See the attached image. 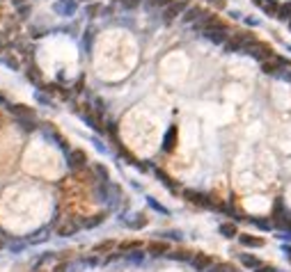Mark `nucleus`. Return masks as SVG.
I'll list each match as a JSON object with an SVG mask.
<instances>
[{
    "instance_id": "1",
    "label": "nucleus",
    "mask_w": 291,
    "mask_h": 272,
    "mask_svg": "<svg viewBox=\"0 0 291 272\" xmlns=\"http://www.w3.org/2000/svg\"><path fill=\"white\" fill-rule=\"evenodd\" d=\"M243 53H245V55H250L252 60H257V62H268V60H271V48L268 46H264V44H259V41H255V44H250V46L245 48V50H243Z\"/></svg>"
},
{
    "instance_id": "2",
    "label": "nucleus",
    "mask_w": 291,
    "mask_h": 272,
    "mask_svg": "<svg viewBox=\"0 0 291 272\" xmlns=\"http://www.w3.org/2000/svg\"><path fill=\"white\" fill-rule=\"evenodd\" d=\"M186 9H188V2H184V0H174L170 7L163 9V21H165V23H172V21H174L177 16L184 14Z\"/></svg>"
},
{
    "instance_id": "3",
    "label": "nucleus",
    "mask_w": 291,
    "mask_h": 272,
    "mask_svg": "<svg viewBox=\"0 0 291 272\" xmlns=\"http://www.w3.org/2000/svg\"><path fill=\"white\" fill-rule=\"evenodd\" d=\"M202 34L209 41H213V44H220V46H225L227 41H229V32H227L225 25H220V28H211V30L202 32Z\"/></svg>"
},
{
    "instance_id": "4",
    "label": "nucleus",
    "mask_w": 291,
    "mask_h": 272,
    "mask_svg": "<svg viewBox=\"0 0 291 272\" xmlns=\"http://www.w3.org/2000/svg\"><path fill=\"white\" fill-rule=\"evenodd\" d=\"M184 197H186L190 204H197V206L202 208H213V201L209 199V194H204V192H197V190H184Z\"/></svg>"
},
{
    "instance_id": "5",
    "label": "nucleus",
    "mask_w": 291,
    "mask_h": 272,
    "mask_svg": "<svg viewBox=\"0 0 291 272\" xmlns=\"http://www.w3.org/2000/svg\"><path fill=\"white\" fill-rule=\"evenodd\" d=\"M85 162H87V156H85V151H81V149H71V151L67 153V165H69V169H81V167H85Z\"/></svg>"
},
{
    "instance_id": "6",
    "label": "nucleus",
    "mask_w": 291,
    "mask_h": 272,
    "mask_svg": "<svg viewBox=\"0 0 291 272\" xmlns=\"http://www.w3.org/2000/svg\"><path fill=\"white\" fill-rule=\"evenodd\" d=\"M53 9H55V14H60V16H73L76 9H78V2H76V0H57L55 5H53Z\"/></svg>"
},
{
    "instance_id": "7",
    "label": "nucleus",
    "mask_w": 291,
    "mask_h": 272,
    "mask_svg": "<svg viewBox=\"0 0 291 272\" xmlns=\"http://www.w3.org/2000/svg\"><path fill=\"white\" fill-rule=\"evenodd\" d=\"M190 265H193L195 272H206L213 265V258H211L209 254H195L193 258H190Z\"/></svg>"
},
{
    "instance_id": "8",
    "label": "nucleus",
    "mask_w": 291,
    "mask_h": 272,
    "mask_svg": "<svg viewBox=\"0 0 291 272\" xmlns=\"http://www.w3.org/2000/svg\"><path fill=\"white\" fill-rule=\"evenodd\" d=\"M239 242H241L243 247H252V249L264 247V238H257V236H248V233H241V236H239Z\"/></svg>"
},
{
    "instance_id": "9",
    "label": "nucleus",
    "mask_w": 291,
    "mask_h": 272,
    "mask_svg": "<svg viewBox=\"0 0 291 272\" xmlns=\"http://www.w3.org/2000/svg\"><path fill=\"white\" fill-rule=\"evenodd\" d=\"M9 112H12V114H17L18 119H30V121H34V110L25 108V105H9Z\"/></svg>"
},
{
    "instance_id": "10",
    "label": "nucleus",
    "mask_w": 291,
    "mask_h": 272,
    "mask_svg": "<svg viewBox=\"0 0 291 272\" xmlns=\"http://www.w3.org/2000/svg\"><path fill=\"white\" fill-rule=\"evenodd\" d=\"M174 144H177V126H170L165 137H163V151H172Z\"/></svg>"
},
{
    "instance_id": "11",
    "label": "nucleus",
    "mask_w": 291,
    "mask_h": 272,
    "mask_svg": "<svg viewBox=\"0 0 291 272\" xmlns=\"http://www.w3.org/2000/svg\"><path fill=\"white\" fill-rule=\"evenodd\" d=\"M204 14H206V12H204L202 7H188L186 12H184V21H186V23H197Z\"/></svg>"
},
{
    "instance_id": "12",
    "label": "nucleus",
    "mask_w": 291,
    "mask_h": 272,
    "mask_svg": "<svg viewBox=\"0 0 291 272\" xmlns=\"http://www.w3.org/2000/svg\"><path fill=\"white\" fill-rule=\"evenodd\" d=\"M147 252H149L152 256H168V254H170L168 245H165V242H156V240L147 245Z\"/></svg>"
},
{
    "instance_id": "13",
    "label": "nucleus",
    "mask_w": 291,
    "mask_h": 272,
    "mask_svg": "<svg viewBox=\"0 0 291 272\" xmlns=\"http://www.w3.org/2000/svg\"><path fill=\"white\" fill-rule=\"evenodd\" d=\"M81 226H83V224H76V222H65V224H62V226H60V229H57V236H60V238H69V236H73V233L78 231Z\"/></svg>"
},
{
    "instance_id": "14",
    "label": "nucleus",
    "mask_w": 291,
    "mask_h": 272,
    "mask_svg": "<svg viewBox=\"0 0 291 272\" xmlns=\"http://www.w3.org/2000/svg\"><path fill=\"white\" fill-rule=\"evenodd\" d=\"M124 224H126V226H131V229H142V226L147 224V217L142 215V213H136V215L126 217V220H124Z\"/></svg>"
},
{
    "instance_id": "15",
    "label": "nucleus",
    "mask_w": 291,
    "mask_h": 272,
    "mask_svg": "<svg viewBox=\"0 0 291 272\" xmlns=\"http://www.w3.org/2000/svg\"><path fill=\"white\" fill-rule=\"evenodd\" d=\"M225 238H236L239 236V229H236V224L234 222H223L220 224V229H218Z\"/></svg>"
},
{
    "instance_id": "16",
    "label": "nucleus",
    "mask_w": 291,
    "mask_h": 272,
    "mask_svg": "<svg viewBox=\"0 0 291 272\" xmlns=\"http://www.w3.org/2000/svg\"><path fill=\"white\" fill-rule=\"evenodd\" d=\"M239 258H241V263L245 265V268H252V270H257L259 265H264V263H261V261L257 258V256H250V254H241Z\"/></svg>"
},
{
    "instance_id": "17",
    "label": "nucleus",
    "mask_w": 291,
    "mask_h": 272,
    "mask_svg": "<svg viewBox=\"0 0 291 272\" xmlns=\"http://www.w3.org/2000/svg\"><path fill=\"white\" fill-rule=\"evenodd\" d=\"M101 222H105V213H97V215H92L89 220L83 222V226H85V229H94V226H99Z\"/></svg>"
},
{
    "instance_id": "18",
    "label": "nucleus",
    "mask_w": 291,
    "mask_h": 272,
    "mask_svg": "<svg viewBox=\"0 0 291 272\" xmlns=\"http://www.w3.org/2000/svg\"><path fill=\"white\" fill-rule=\"evenodd\" d=\"M261 69H264V73H268V76H280V64L277 62H264L261 64Z\"/></svg>"
},
{
    "instance_id": "19",
    "label": "nucleus",
    "mask_w": 291,
    "mask_h": 272,
    "mask_svg": "<svg viewBox=\"0 0 291 272\" xmlns=\"http://www.w3.org/2000/svg\"><path fill=\"white\" fill-rule=\"evenodd\" d=\"M275 18H280V21H287V18H291V0L289 2H284V5H280V9H277V16Z\"/></svg>"
},
{
    "instance_id": "20",
    "label": "nucleus",
    "mask_w": 291,
    "mask_h": 272,
    "mask_svg": "<svg viewBox=\"0 0 291 272\" xmlns=\"http://www.w3.org/2000/svg\"><path fill=\"white\" fill-rule=\"evenodd\" d=\"M46 233H49V229H39V231L34 233V236H33L30 240H28V242H30V245H39V242H44V240L49 238Z\"/></svg>"
},
{
    "instance_id": "21",
    "label": "nucleus",
    "mask_w": 291,
    "mask_h": 272,
    "mask_svg": "<svg viewBox=\"0 0 291 272\" xmlns=\"http://www.w3.org/2000/svg\"><path fill=\"white\" fill-rule=\"evenodd\" d=\"M126 261H129V263H142V261H145V254H142L140 249H133L131 254H126Z\"/></svg>"
},
{
    "instance_id": "22",
    "label": "nucleus",
    "mask_w": 291,
    "mask_h": 272,
    "mask_svg": "<svg viewBox=\"0 0 291 272\" xmlns=\"http://www.w3.org/2000/svg\"><path fill=\"white\" fill-rule=\"evenodd\" d=\"M168 258H172V261H190L193 256H190V252H170Z\"/></svg>"
},
{
    "instance_id": "23",
    "label": "nucleus",
    "mask_w": 291,
    "mask_h": 272,
    "mask_svg": "<svg viewBox=\"0 0 291 272\" xmlns=\"http://www.w3.org/2000/svg\"><path fill=\"white\" fill-rule=\"evenodd\" d=\"M156 174H158V178H161V183L165 185V188H170L172 192H177V190H179L177 185L172 183V178H170V176H165V174H163V172H156Z\"/></svg>"
},
{
    "instance_id": "24",
    "label": "nucleus",
    "mask_w": 291,
    "mask_h": 272,
    "mask_svg": "<svg viewBox=\"0 0 291 272\" xmlns=\"http://www.w3.org/2000/svg\"><path fill=\"white\" fill-rule=\"evenodd\" d=\"M172 2H174V0H147V5H149V7L152 9H156V7H170Z\"/></svg>"
},
{
    "instance_id": "25",
    "label": "nucleus",
    "mask_w": 291,
    "mask_h": 272,
    "mask_svg": "<svg viewBox=\"0 0 291 272\" xmlns=\"http://www.w3.org/2000/svg\"><path fill=\"white\" fill-rule=\"evenodd\" d=\"M147 204H149V206L154 208V210H158V213H163V215H170V210H168V208H163L161 204H158V201H156V199H152V197H147Z\"/></svg>"
},
{
    "instance_id": "26",
    "label": "nucleus",
    "mask_w": 291,
    "mask_h": 272,
    "mask_svg": "<svg viewBox=\"0 0 291 272\" xmlns=\"http://www.w3.org/2000/svg\"><path fill=\"white\" fill-rule=\"evenodd\" d=\"M206 272H232V265H227V263H213Z\"/></svg>"
},
{
    "instance_id": "27",
    "label": "nucleus",
    "mask_w": 291,
    "mask_h": 272,
    "mask_svg": "<svg viewBox=\"0 0 291 272\" xmlns=\"http://www.w3.org/2000/svg\"><path fill=\"white\" fill-rule=\"evenodd\" d=\"M161 236H165V238H170V240H181V238H184V233L179 231V229H170V231H163Z\"/></svg>"
},
{
    "instance_id": "28",
    "label": "nucleus",
    "mask_w": 291,
    "mask_h": 272,
    "mask_svg": "<svg viewBox=\"0 0 291 272\" xmlns=\"http://www.w3.org/2000/svg\"><path fill=\"white\" fill-rule=\"evenodd\" d=\"M252 224H255V226H259V229H264V231L273 229V224L268 222V220H252Z\"/></svg>"
},
{
    "instance_id": "29",
    "label": "nucleus",
    "mask_w": 291,
    "mask_h": 272,
    "mask_svg": "<svg viewBox=\"0 0 291 272\" xmlns=\"http://www.w3.org/2000/svg\"><path fill=\"white\" fill-rule=\"evenodd\" d=\"M120 2L124 9H136L137 5H140V0H120Z\"/></svg>"
},
{
    "instance_id": "30",
    "label": "nucleus",
    "mask_w": 291,
    "mask_h": 272,
    "mask_svg": "<svg viewBox=\"0 0 291 272\" xmlns=\"http://www.w3.org/2000/svg\"><path fill=\"white\" fill-rule=\"evenodd\" d=\"M25 245H28V242H12V245H9V252L18 254V252H23L25 249Z\"/></svg>"
},
{
    "instance_id": "31",
    "label": "nucleus",
    "mask_w": 291,
    "mask_h": 272,
    "mask_svg": "<svg viewBox=\"0 0 291 272\" xmlns=\"http://www.w3.org/2000/svg\"><path fill=\"white\" fill-rule=\"evenodd\" d=\"M255 272H280V270H275L273 265H259Z\"/></svg>"
},
{
    "instance_id": "32",
    "label": "nucleus",
    "mask_w": 291,
    "mask_h": 272,
    "mask_svg": "<svg viewBox=\"0 0 291 272\" xmlns=\"http://www.w3.org/2000/svg\"><path fill=\"white\" fill-rule=\"evenodd\" d=\"M110 247H113V242H103V245H97L94 252H103V249H110Z\"/></svg>"
},
{
    "instance_id": "33",
    "label": "nucleus",
    "mask_w": 291,
    "mask_h": 272,
    "mask_svg": "<svg viewBox=\"0 0 291 272\" xmlns=\"http://www.w3.org/2000/svg\"><path fill=\"white\" fill-rule=\"evenodd\" d=\"M37 101H39V103H44V105H51V98H46L44 94H37Z\"/></svg>"
},
{
    "instance_id": "34",
    "label": "nucleus",
    "mask_w": 291,
    "mask_h": 272,
    "mask_svg": "<svg viewBox=\"0 0 291 272\" xmlns=\"http://www.w3.org/2000/svg\"><path fill=\"white\" fill-rule=\"evenodd\" d=\"M0 103H5V98H2V96H0Z\"/></svg>"
},
{
    "instance_id": "35",
    "label": "nucleus",
    "mask_w": 291,
    "mask_h": 272,
    "mask_svg": "<svg viewBox=\"0 0 291 272\" xmlns=\"http://www.w3.org/2000/svg\"><path fill=\"white\" fill-rule=\"evenodd\" d=\"M289 28H291V18H289Z\"/></svg>"
},
{
    "instance_id": "36",
    "label": "nucleus",
    "mask_w": 291,
    "mask_h": 272,
    "mask_svg": "<svg viewBox=\"0 0 291 272\" xmlns=\"http://www.w3.org/2000/svg\"><path fill=\"white\" fill-rule=\"evenodd\" d=\"M232 272H236V270H232Z\"/></svg>"
},
{
    "instance_id": "37",
    "label": "nucleus",
    "mask_w": 291,
    "mask_h": 272,
    "mask_svg": "<svg viewBox=\"0 0 291 272\" xmlns=\"http://www.w3.org/2000/svg\"><path fill=\"white\" fill-rule=\"evenodd\" d=\"M289 78H291V76H289Z\"/></svg>"
}]
</instances>
